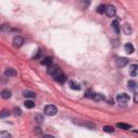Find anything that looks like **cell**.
Returning a JSON list of instances; mask_svg holds the SVG:
<instances>
[{
	"mask_svg": "<svg viewBox=\"0 0 138 138\" xmlns=\"http://www.w3.org/2000/svg\"><path fill=\"white\" fill-rule=\"evenodd\" d=\"M130 96L126 93H120L116 95V101L122 106H126V104L130 101Z\"/></svg>",
	"mask_w": 138,
	"mask_h": 138,
	"instance_id": "2",
	"label": "cell"
},
{
	"mask_svg": "<svg viewBox=\"0 0 138 138\" xmlns=\"http://www.w3.org/2000/svg\"><path fill=\"white\" fill-rule=\"evenodd\" d=\"M105 13L108 15L109 17H114L115 13H116V10L113 6H106L105 7Z\"/></svg>",
	"mask_w": 138,
	"mask_h": 138,
	"instance_id": "4",
	"label": "cell"
},
{
	"mask_svg": "<svg viewBox=\"0 0 138 138\" xmlns=\"http://www.w3.org/2000/svg\"><path fill=\"white\" fill-rule=\"evenodd\" d=\"M13 114L16 115V116H17V115H21V114H22V110L19 109V108H14V109H13Z\"/></svg>",
	"mask_w": 138,
	"mask_h": 138,
	"instance_id": "24",
	"label": "cell"
},
{
	"mask_svg": "<svg viewBox=\"0 0 138 138\" xmlns=\"http://www.w3.org/2000/svg\"><path fill=\"white\" fill-rule=\"evenodd\" d=\"M116 126L119 127V129L125 130V131H127V130L131 129V125H130V124H126V123H116Z\"/></svg>",
	"mask_w": 138,
	"mask_h": 138,
	"instance_id": "17",
	"label": "cell"
},
{
	"mask_svg": "<svg viewBox=\"0 0 138 138\" xmlns=\"http://www.w3.org/2000/svg\"><path fill=\"white\" fill-rule=\"evenodd\" d=\"M36 121H37L38 123H41V122H43V115L38 114L37 116H36Z\"/></svg>",
	"mask_w": 138,
	"mask_h": 138,
	"instance_id": "26",
	"label": "cell"
},
{
	"mask_svg": "<svg viewBox=\"0 0 138 138\" xmlns=\"http://www.w3.org/2000/svg\"><path fill=\"white\" fill-rule=\"evenodd\" d=\"M103 131L106 132V133H113L114 132V129L112 126H104L103 127Z\"/></svg>",
	"mask_w": 138,
	"mask_h": 138,
	"instance_id": "21",
	"label": "cell"
},
{
	"mask_svg": "<svg viewBox=\"0 0 138 138\" xmlns=\"http://www.w3.org/2000/svg\"><path fill=\"white\" fill-rule=\"evenodd\" d=\"M4 75H6L7 77H16L17 76V71L13 69V68H7L6 70H4Z\"/></svg>",
	"mask_w": 138,
	"mask_h": 138,
	"instance_id": "7",
	"label": "cell"
},
{
	"mask_svg": "<svg viewBox=\"0 0 138 138\" xmlns=\"http://www.w3.org/2000/svg\"><path fill=\"white\" fill-rule=\"evenodd\" d=\"M123 31L125 35H131L132 34V27H131V25L130 24H124L123 25Z\"/></svg>",
	"mask_w": 138,
	"mask_h": 138,
	"instance_id": "15",
	"label": "cell"
},
{
	"mask_svg": "<svg viewBox=\"0 0 138 138\" xmlns=\"http://www.w3.org/2000/svg\"><path fill=\"white\" fill-rule=\"evenodd\" d=\"M42 138H55V137L52 135H44V136H42Z\"/></svg>",
	"mask_w": 138,
	"mask_h": 138,
	"instance_id": "30",
	"label": "cell"
},
{
	"mask_svg": "<svg viewBox=\"0 0 138 138\" xmlns=\"http://www.w3.org/2000/svg\"><path fill=\"white\" fill-rule=\"evenodd\" d=\"M23 95L26 97V98H35L36 97V93H34V92H31V91H24Z\"/></svg>",
	"mask_w": 138,
	"mask_h": 138,
	"instance_id": "14",
	"label": "cell"
},
{
	"mask_svg": "<svg viewBox=\"0 0 138 138\" xmlns=\"http://www.w3.org/2000/svg\"><path fill=\"white\" fill-rule=\"evenodd\" d=\"M44 113L49 116H53L57 113V108H56L54 105H48V106H45V108H44Z\"/></svg>",
	"mask_w": 138,
	"mask_h": 138,
	"instance_id": "3",
	"label": "cell"
},
{
	"mask_svg": "<svg viewBox=\"0 0 138 138\" xmlns=\"http://www.w3.org/2000/svg\"><path fill=\"white\" fill-rule=\"evenodd\" d=\"M92 99H94L95 101L105 100V96L103 94H94V96H93V98H92Z\"/></svg>",
	"mask_w": 138,
	"mask_h": 138,
	"instance_id": "18",
	"label": "cell"
},
{
	"mask_svg": "<svg viewBox=\"0 0 138 138\" xmlns=\"http://www.w3.org/2000/svg\"><path fill=\"white\" fill-rule=\"evenodd\" d=\"M9 115H10V111H8V110H2L0 112V118H7Z\"/></svg>",
	"mask_w": 138,
	"mask_h": 138,
	"instance_id": "23",
	"label": "cell"
},
{
	"mask_svg": "<svg viewBox=\"0 0 138 138\" xmlns=\"http://www.w3.org/2000/svg\"><path fill=\"white\" fill-rule=\"evenodd\" d=\"M48 73L51 75L53 77V78L57 81V82L59 83H64L66 81V76L65 73L63 72V70L58 68L57 66H50V67L48 68Z\"/></svg>",
	"mask_w": 138,
	"mask_h": 138,
	"instance_id": "1",
	"label": "cell"
},
{
	"mask_svg": "<svg viewBox=\"0 0 138 138\" xmlns=\"http://www.w3.org/2000/svg\"><path fill=\"white\" fill-rule=\"evenodd\" d=\"M127 63H129V59L125 57H118L115 59V65H116V67H119V68H122V67H124V66H126Z\"/></svg>",
	"mask_w": 138,
	"mask_h": 138,
	"instance_id": "6",
	"label": "cell"
},
{
	"mask_svg": "<svg viewBox=\"0 0 138 138\" xmlns=\"http://www.w3.org/2000/svg\"><path fill=\"white\" fill-rule=\"evenodd\" d=\"M111 26H112V28H113V29L115 30V33H116V34H119V33H120V25H119V21H113V22H112V24H111Z\"/></svg>",
	"mask_w": 138,
	"mask_h": 138,
	"instance_id": "16",
	"label": "cell"
},
{
	"mask_svg": "<svg viewBox=\"0 0 138 138\" xmlns=\"http://www.w3.org/2000/svg\"><path fill=\"white\" fill-rule=\"evenodd\" d=\"M69 86H70V89H72V90H75V91H79V90L81 89V86H80L78 83H76L75 81H72V80L69 81Z\"/></svg>",
	"mask_w": 138,
	"mask_h": 138,
	"instance_id": "12",
	"label": "cell"
},
{
	"mask_svg": "<svg viewBox=\"0 0 138 138\" xmlns=\"http://www.w3.org/2000/svg\"><path fill=\"white\" fill-rule=\"evenodd\" d=\"M105 7H106V6H104V4H100V6L97 8V12L100 13V14L104 13V12H105Z\"/></svg>",
	"mask_w": 138,
	"mask_h": 138,
	"instance_id": "25",
	"label": "cell"
},
{
	"mask_svg": "<svg viewBox=\"0 0 138 138\" xmlns=\"http://www.w3.org/2000/svg\"><path fill=\"white\" fill-rule=\"evenodd\" d=\"M137 71H138V66L136 64H133V65L130 66V73H131L132 77H136Z\"/></svg>",
	"mask_w": 138,
	"mask_h": 138,
	"instance_id": "9",
	"label": "cell"
},
{
	"mask_svg": "<svg viewBox=\"0 0 138 138\" xmlns=\"http://www.w3.org/2000/svg\"><path fill=\"white\" fill-rule=\"evenodd\" d=\"M41 53H42V52H41V50L39 49V50H38V52H37V55H35V58H39L40 56H41Z\"/></svg>",
	"mask_w": 138,
	"mask_h": 138,
	"instance_id": "27",
	"label": "cell"
},
{
	"mask_svg": "<svg viewBox=\"0 0 138 138\" xmlns=\"http://www.w3.org/2000/svg\"><path fill=\"white\" fill-rule=\"evenodd\" d=\"M35 134L37 135V136H40V137H42L43 134H42V130L40 129V127H36L35 129Z\"/></svg>",
	"mask_w": 138,
	"mask_h": 138,
	"instance_id": "22",
	"label": "cell"
},
{
	"mask_svg": "<svg viewBox=\"0 0 138 138\" xmlns=\"http://www.w3.org/2000/svg\"><path fill=\"white\" fill-rule=\"evenodd\" d=\"M124 50H125V52L127 54H132V53H134V47H133V44L132 43H126L124 45Z\"/></svg>",
	"mask_w": 138,
	"mask_h": 138,
	"instance_id": "10",
	"label": "cell"
},
{
	"mask_svg": "<svg viewBox=\"0 0 138 138\" xmlns=\"http://www.w3.org/2000/svg\"><path fill=\"white\" fill-rule=\"evenodd\" d=\"M52 63H53L52 57H45V58L42 59V62H41L42 65H45V66H48V67L52 66Z\"/></svg>",
	"mask_w": 138,
	"mask_h": 138,
	"instance_id": "13",
	"label": "cell"
},
{
	"mask_svg": "<svg viewBox=\"0 0 138 138\" xmlns=\"http://www.w3.org/2000/svg\"><path fill=\"white\" fill-rule=\"evenodd\" d=\"M134 101H135L136 104L138 103V94H137V93H135V94H134Z\"/></svg>",
	"mask_w": 138,
	"mask_h": 138,
	"instance_id": "28",
	"label": "cell"
},
{
	"mask_svg": "<svg viewBox=\"0 0 138 138\" xmlns=\"http://www.w3.org/2000/svg\"><path fill=\"white\" fill-rule=\"evenodd\" d=\"M0 95H1V97L3 99H9L10 97L12 96V92L10 91V90H3V91H1V93H0Z\"/></svg>",
	"mask_w": 138,
	"mask_h": 138,
	"instance_id": "8",
	"label": "cell"
},
{
	"mask_svg": "<svg viewBox=\"0 0 138 138\" xmlns=\"http://www.w3.org/2000/svg\"><path fill=\"white\" fill-rule=\"evenodd\" d=\"M0 29H1V30H4V29H9V26H8V25H2V27L0 28Z\"/></svg>",
	"mask_w": 138,
	"mask_h": 138,
	"instance_id": "29",
	"label": "cell"
},
{
	"mask_svg": "<svg viewBox=\"0 0 138 138\" xmlns=\"http://www.w3.org/2000/svg\"><path fill=\"white\" fill-rule=\"evenodd\" d=\"M127 86H129V89L132 90V91H136L137 89V82L134 80H130L129 82H127Z\"/></svg>",
	"mask_w": 138,
	"mask_h": 138,
	"instance_id": "11",
	"label": "cell"
},
{
	"mask_svg": "<svg viewBox=\"0 0 138 138\" xmlns=\"http://www.w3.org/2000/svg\"><path fill=\"white\" fill-rule=\"evenodd\" d=\"M11 134L6 131H0V138H11Z\"/></svg>",
	"mask_w": 138,
	"mask_h": 138,
	"instance_id": "20",
	"label": "cell"
},
{
	"mask_svg": "<svg viewBox=\"0 0 138 138\" xmlns=\"http://www.w3.org/2000/svg\"><path fill=\"white\" fill-rule=\"evenodd\" d=\"M24 42H25V40L23 37H21V36H16V37H14V39H13V45L17 49L21 48L24 44Z\"/></svg>",
	"mask_w": 138,
	"mask_h": 138,
	"instance_id": "5",
	"label": "cell"
},
{
	"mask_svg": "<svg viewBox=\"0 0 138 138\" xmlns=\"http://www.w3.org/2000/svg\"><path fill=\"white\" fill-rule=\"evenodd\" d=\"M24 105H25V107H26V108H28V109H33L34 107H35V103L33 100H26L24 103Z\"/></svg>",
	"mask_w": 138,
	"mask_h": 138,
	"instance_id": "19",
	"label": "cell"
}]
</instances>
